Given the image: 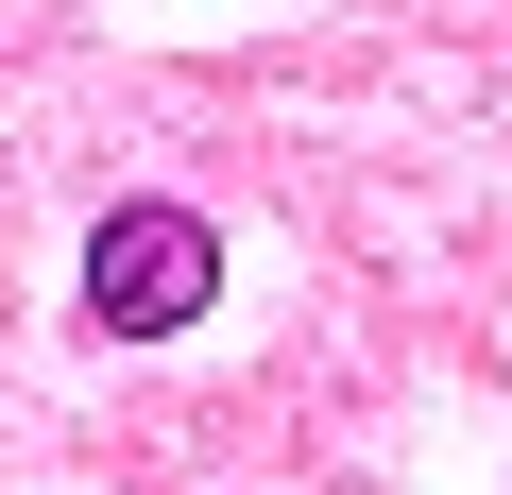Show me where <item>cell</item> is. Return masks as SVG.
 <instances>
[{"mask_svg": "<svg viewBox=\"0 0 512 495\" xmlns=\"http://www.w3.org/2000/svg\"><path fill=\"white\" fill-rule=\"evenodd\" d=\"M205 291H222V222L205 205H103L86 222V325L103 342H171V325H205Z\"/></svg>", "mask_w": 512, "mask_h": 495, "instance_id": "1", "label": "cell"}]
</instances>
